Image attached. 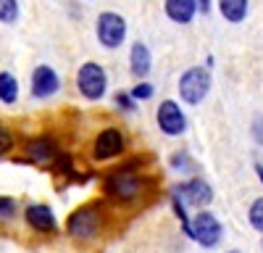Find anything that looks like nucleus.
Returning a JSON list of instances; mask_svg holds the SVG:
<instances>
[{
	"mask_svg": "<svg viewBox=\"0 0 263 253\" xmlns=\"http://www.w3.org/2000/svg\"><path fill=\"white\" fill-rule=\"evenodd\" d=\"M255 172H258V177H260V182H263V164H255Z\"/></svg>",
	"mask_w": 263,
	"mask_h": 253,
	"instance_id": "obj_26",
	"label": "nucleus"
},
{
	"mask_svg": "<svg viewBox=\"0 0 263 253\" xmlns=\"http://www.w3.org/2000/svg\"><path fill=\"white\" fill-rule=\"evenodd\" d=\"M187 164H190L187 153H177V156L171 158V166H174V169H182V166H187Z\"/></svg>",
	"mask_w": 263,
	"mask_h": 253,
	"instance_id": "obj_23",
	"label": "nucleus"
},
{
	"mask_svg": "<svg viewBox=\"0 0 263 253\" xmlns=\"http://www.w3.org/2000/svg\"><path fill=\"white\" fill-rule=\"evenodd\" d=\"M208 90H211V74H208V69L192 66V69H187L179 77V95L190 105H197L208 95Z\"/></svg>",
	"mask_w": 263,
	"mask_h": 253,
	"instance_id": "obj_4",
	"label": "nucleus"
},
{
	"mask_svg": "<svg viewBox=\"0 0 263 253\" xmlns=\"http://www.w3.org/2000/svg\"><path fill=\"white\" fill-rule=\"evenodd\" d=\"M27 156H29V161H34V164H48V161L58 158V148H55L53 140L40 137V140H32V142L27 145Z\"/></svg>",
	"mask_w": 263,
	"mask_h": 253,
	"instance_id": "obj_13",
	"label": "nucleus"
},
{
	"mask_svg": "<svg viewBox=\"0 0 263 253\" xmlns=\"http://www.w3.org/2000/svg\"><path fill=\"white\" fill-rule=\"evenodd\" d=\"M18 19V3L16 0H0V21L3 24H13Z\"/></svg>",
	"mask_w": 263,
	"mask_h": 253,
	"instance_id": "obj_17",
	"label": "nucleus"
},
{
	"mask_svg": "<svg viewBox=\"0 0 263 253\" xmlns=\"http://www.w3.org/2000/svg\"><path fill=\"white\" fill-rule=\"evenodd\" d=\"M11 145H13V137H11V132L6 130L3 124H0V156H3V153H8V151H11Z\"/></svg>",
	"mask_w": 263,
	"mask_h": 253,
	"instance_id": "obj_21",
	"label": "nucleus"
},
{
	"mask_svg": "<svg viewBox=\"0 0 263 253\" xmlns=\"http://www.w3.org/2000/svg\"><path fill=\"white\" fill-rule=\"evenodd\" d=\"M27 224L37 232H55V216H53L50 206H45V203L29 206L27 208Z\"/></svg>",
	"mask_w": 263,
	"mask_h": 253,
	"instance_id": "obj_11",
	"label": "nucleus"
},
{
	"mask_svg": "<svg viewBox=\"0 0 263 253\" xmlns=\"http://www.w3.org/2000/svg\"><path fill=\"white\" fill-rule=\"evenodd\" d=\"M163 8H166V16L171 21H177V24H190L197 13L195 0H166Z\"/></svg>",
	"mask_w": 263,
	"mask_h": 253,
	"instance_id": "obj_12",
	"label": "nucleus"
},
{
	"mask_svg": "<svg viewBox=\"0 0 263 253\" xmlns=\"http://www.w3.org/2000/svg\"><path fill=\"white\" fill-rule=\"evenodd\" d=\"M105 195L114 198V201H135L142 190V179L140 174H135L132 169H116L105 177Z\"/></svg>",
	"mask_w": 263,
	"mask_h": 253,
	"instance_id": "obj_1",
	"label": "nucleus"
},
{
	"mask_svg": "<svg viewBox=\"0 0 263 253\" xmlns=\"http://www.w3.org/2000/svg\"><path fill=\"white\" fill-rule=\"evenodd\" d=\"M253 135H255V140L263 145V119H255V124H253Z\"/></svg>",
	"mask_w": 263,
	"mask_h": 253,
	"instance_id": "obj_24",
	"label": "nucleus"
},
{
	"mask_svg": "<svg viewBox=\"0 0 263 253\" xmlns=\"http://www.w3.org/2000/svg\"><path fill=\"white\" fill-rule=\"evenodd\" d=\"M100 222H103L100 206L90 203V206H82V208L74 211L69 216V222H66V229H69V235L77 238V240H90L100 232Z\"/></svg>",
	"mask_w": 263,
	"mask_h": 253,
	"instance_id": "obj_2",
	"label": "nucleus"
},
{
	"mask_svg": "<svg viewBox=\"0 0 263 253\" xmlns=\"http://www.w3.org/2000/svg\"><path fill=\"white\" fill-rule=\"evenodd\" d=\"M153 93H156V90H153V84H147V82H140L137 84V87H132V98H135V100H150L153 98Z\"/></svg>",
	"mask_w": 263,
	"mask_h": 253,
	"instance_id": "obj_19",
	"label": "nucleus"
},
{
	"mask_svg": "<svg viewBox=\"0 0 263 253\" xmlns=\"http://www.w3.org/2000/svg\"><path fill=\"white\" fill-rule=\"evenodd\" d=\"M61 87V79L50 66H37L32 71V93L34 98H50Z\"/></svg>",
	"mask_w": 263,
	"mask_h": 253,
	"instance_id": "obj_10",
	"label": "nucleus"
},
{
	"mask_svg": "<svg viewBox=\"0 0 263 253\" xmlns=\"http://www.w3.org/2000/svg\"><path fill=\"white\" fill-rule=\"evenodd\" d=\"M227 253H239V250H227Z\"/></svg>",
	"mask_w": 263,
	"mask_h": 253,
	"instance_id": "obj_27",
	"label": "nucleus"
},
{
	"mask_svg": "<svg viewBox=\"0 0 263 253\" xmlns=\"http://www.w3.org/2000/svg\"><path fill=\"white\" fill-rule=\"evenodd\" d=\"M156 121L161 127V132H166L168 137H179L184 135L187 130V119H184V111L179 109L177 100H163L156 111Z\"/></svg>",
	"mask_w": 263,
	"mask_h": 253,
	"instance_id": "obj_6",
	"label": "nucleus"
},
{
	"mask_svg": "<svg viewBox=\"0 0 263 253\" xmlns=\"http://www.w3.org/2000/svg\"><path fill=\"white\" fill-rule=\"evenodd\" d=\"M218 11L227 21L232 24H239L248 16V0H218Z\"/></svg>",
	"mask_w": 263,
	"mask_h": 253,
	"instance_id": "obj_15",
	"label": "nucleus"
},
{
	"mask_svg": "<svg viewBox=\"0 0 263 253\" xmlns=\"http://www.w3.org/2000/svg\"><path fill=\"white\" fill-rule=\"evenodd\" d=\"M116 105H119V109H124V111H135V98L126 95V93H119L116 95Z\"/></svg>",
	"mask_w": 263,
	"mask_h": 253,
	"instance_id": "obj_22",
	"label": "nucleus"
},
{
	"mask_svg": "<svg viewBox=\"0 0 263 253\" xmlns=\"http://www.w3.org/2000/svg\"><path fill=\"white\" fill-rule=\"evenodd\" d=\"M192 240L200 243L203 248H213L221 240V224L211 214V211H200L192 222Z\"/></svg>",
	"mask_w": 263,
	"mask_h": 253,
	"instance_id": "obj_7",
	"label": "nucleus"
},
{
	"mask_svg": "<svg viewBox=\"0 0 263 253\" xmlns=\"http://www.w3.org/2000/svg\"><path fill=\"white\" fill-rule=\"evenodd\" d=\"M77 87L79 93L87 98V100H100L105 95V87H108V77H105V69L95 61H87L79 66V74H77Z\"/></svg>",
	"mask_w": 263,
	"mask_h": 253,
	"instance_id": "obj_3",
	"label": "nucleus"
},
{
	"mask_svg": "<svg viewBox=\"0 0 263 253\" xmlns=\"http://www.w3.org/2000/svg\"><path fill=\"white\" fill-rule=\"evenodd\" d=\"M174 195L179 201H184L187 206H195V208H203L213 201V190L211 185H205L203 179H190L179 187H174Z\"/></svg>",
	"mask_w": 263,
	"mask_h": 253,
	"instance_id": "obj_9",
	"label": "nucleus"
},
{
	"mask_svg": "<svg viewBox=\"0 0 263 253\" xmlns=\"http://www.w3.org/2000/svg\"><path fill=\"white\" fill-rule=\"evenodd\" d=\"M124 148H126V140H124L121 130H116V127H108V130H103V132L95 137L92 156H95L98 161H108V158L121 156Z\"/></svg>",
	"mask_w": 263,
	"mask_h": 253,
	"instance_id": "obj_8",
	"label": "nucleus"
},
{
	"mask_svg": "<svg viewBox=\"0 0 263 253\" xmlns=\"http://www.w3.org/2000/svg\"><path fill=\"white\" fill-rule=\"evenodd\" d=\"M16 214V201L0 195V219H11Z\"/></svg>",
	"mask_w": 263,
	"mask_h": 253,
	"instance_id": "obj_20",
	"label": "nucleus"
},
{
	"mask_svg": "<svg viewBox=\"0 0 263 253\" xmlns=\"http://www.w3.org/2000/svg\"><path fill=\"white\" fill-rule=\"evenodd\" d=\"M126 37V21L119 13H100L98 16V40L108 50H116Z\"/></svg>",
	"mask_w": 263,
	"mask_h": 253,
	"instance_id": "obj_5",
	"label": "nucleus"
},
{
	"mask_svg": "<svg viewBox=\"0 0 263 253\" xmlns=\"http://www.w3.org/2000/svg\"><path fill=\"white\" fill-rule=\"evenodd\" d=\"M18 98V82L13 74L8 71H0V100L3 103H16Z\"/></svg>",
	"mask_w": 263,
	"mask_h": 253,
	"instance_id": "obj_16",
	"label": "nucleus"
},
{
	"mask_svg": "<svg viewBox=\"0 0 263 253\" xmlns=\"http://www.w3.org/2000/svg\"><path fill=\"white\" fill-rule=\"evenodd\" d=\"M195 6H197V11H200V13H208L211 11V0H195Z\"/></svg>",
	"mask_w": 263,
	"mask_h": 253,
	"instance_id": "obj_25",
	"label": "nucleus"
},
{
	"mask_svg": "<svg viewBox=\"0 0 263 253\" xmlns=\"http://www.w3.org/2000/svg\"><path fill=\"white\" fill-rule=\"evenodd\" d=\"M129 69L135 77H145L150 69H153V58H150V50L147 45H142V42H135L129 50Z\"/></svg>",
	"mask_w": 263,
	"mask_h": 253,
	"instance_id": "obj_14",
	"label": "nucleus"
},
{
	"mask_svg": "<svg viewBox=\"0 0 263 253\" xmlns=\"http://www.w3.org/2000/svg\"><path fill=\"white\" fill-rule=\"evenodd\" d=\"M250 224L258 232H263V198L253 201V206H250Z\"/></svg>",
	"mask_w": 263,
	"mask_h": 253,
	"instance_id": "obj_18",
	"label": "nucleus"
}]
</instances>
